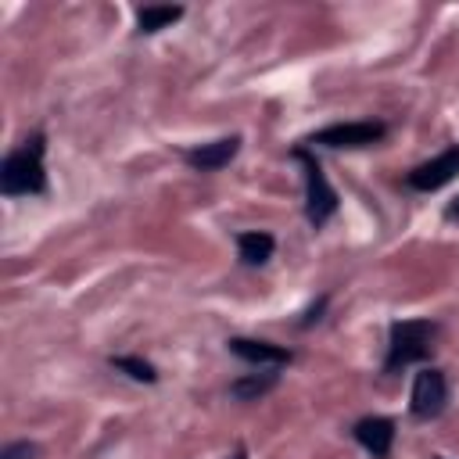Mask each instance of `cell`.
I'll list each match as a JSON object with an SVG mask.
<instances>
[{"mask_svg":"<svg viewBox=\"0 0 459 459\" xmlns=\"http://www.w3.org/2000/svg\"><path fill=\"white\" fill-rule=\"evenodd\" d=\"M455 172H459V143H452V147H448V151H441L437 158H430V161L416 165V169L405 176V183H409L412 190L430 194V190H441L445 183H452V179H455Z\"/></svg>","mask_w":459,"mask_h":459,"instance_id":"obj_6","label":"cell"},{"mask_svg":"<svg viewBox=\"0 0 459 459\" xmlns=\"http://www.w3.org/2000/svg\"><path fill=\"white\" fill-rule=\"evenodd\" d=\"M294 158H298L301 169H305V215H308V222L319 230V226H326V222L333 219V212H337V190L326 183L323 165H319L305 147H298Z\"/></svg>","mask_w":459,"mask_h":459,"instance_id":"obj_3","label":"cell"},{"mask_svg":"<svg viewBox=\"0 0 459 459\" xmlns=\"http://www.w3.org/2000/svg\"><path fill=\"white\" fill-rule=\"evenodd\" d=\"M230 351L244 362H255V366H287L294 355L280 344H269V341H251V337H233L230 341Z\"/></svg>","mask_w":459,"mask_h":459,"instance_id":"obj_9","label":"cell"},{"mask_svg":"<svg viewBox=\"0 0 459 459\" xmlns=\"http://www.w3.org/2000/svg\"><path fill=\"white\" fill-rule=\"evenodd\" d=\"M445 219H459V197H452V201H448V208H445Z\"/></svg>","mask_w":459,"mask_h":459,"instance_id":"obj_16","label":"cell"},{"mask_svg":"<svg viewBox=\"0 0 459 459\" xmlns=\"http://www.w3.org/2000/svg\"><path fill=\"white\" fill-rule=\"evenodd\" d=\"M387 133L384 122H333L319 133L308 136V143H323V147H369L380 143Z\"/></svg>","mask_w":459,"mask_h":459,"instance_id":"obj_5","label":"cell"},{"mask_svg":"<svg viewBox=\"0 0 459 459\" xmlns=\"http://www.w3.org/2000/svg\"><path fill=\"white\" fill-rule=\"evenodd\" d=\"M355 441L373 455V459H384L387 452H391V445H394V423L387 420V416H366V420H359L355 423Z\"/></svg>","mask_w":459,"mask_h":459,"instance_id":"obj_8","label":"cell"},{"mask_svg":"<svg viewBox=\"0 0 459 459\" xmlns=\"http://www.w3.org/2000/svg\"><path fill=\"white\" fill-rule=\"evenodd\" d=\"M437 459H445V455H437Z\"/></svg>","mask_w":459,"mask_h":459,"instance_id":"obj_18","label":"cell"},{"mask_svg":"<svg viewBox=\"0 0 459 459\" xmlns=\"http://www.w3.org/2000/svg\"><path fill=\"white\" fill-rule=\"evenodd\" d=\"M179 18H183V7H143L136 14V25H140V32H158Z\"/></svg>","mask_w":459,"mask_h":459,"instance_id":"obj_12","label":"cell"},{"mask_svg":"<svg viewBox=\"0 0 459 459\" xmlns=\"http://www.w3.org/2000/svg\"><path fill=\"white\" fill-rule=\"evenodd\" d=\"M111 369H118V373H126L133 380H143V384H154L158 380L154 366L143 362V359H136V355H111Z\"/></svg>","mask_w":459,"mask_h":459,"instance_id":"obj_13","label":"cell"},{"mask_svg":"<svg viewBox=\"0 0 459 459\" xmlns=\"http://www.w3.org/2000/svg\"><path fill=\"white\" fill-rule=\"evenodd\" d=\"M47 186V172H43V133H32V140H25L18 151H11L0 165V190L7 197H22V194H39Z\"/></svg>","mask_w":459,"mask_h":459,"instance_id":"obj_1","label":"cell"},{"mask_svg":"<svg viewBox=\"0 0 459 459\" xmlns=\"http://www.w3.org/2000/svg\"><path fill=\"white\" fill-rule=\"evenodd\" d=\"M323 308H326V298H319V301H316V305H312V308H308V316H305V319H301V326H308V323H312V319H319V312H323Z\"/></svg>","mask_w":459,"mask_h":459,"instance_id":"obj_15","label":"cell"},{"mask_svg":"<svg viewBox=\"0 0 459 459\" xmlns=\"http://www.w3.org/2000/svg\"><path fill=\"white\" fill-rule=\"evenodd\" d=\"M226 459H247V452H244V445H237V448H233V452H230Z\"/></svg>","mask_w":459,"mask_h":459,"instance_id":"obj_17","label":"cell"},{"mask_svg":"<svg viewBox=\"0 0 459 459\" xmlns=\"http://www.w3.org/2000/svg\"><path fill=\"white\" fill-rule=\"evenodd\" d=\"M445 402H448V380H445V373L434 369V366L430 369H420L416 380H412V398H409L412 416L416 420H434V416H441Z\"/></svg>","mask_w":459,"mask_h":459,"instance_id":"obj_4","label":"cell"},{"mask_svg":"<svg viewBox=\"0 0 459 459\" xmlns=\"http://www.w3.org/2000/svg\"><path fill=\"white\" fill-rule=\"evenodd\" d=\"M237 151H240V136H222V140H215V143L190 147L183 158H186V165L197 169V172H219V169H226V165L237 158Z\"/></svg>","mask_w":459,"mask_h":459,"instance_id":"obj_7","label":"cell"},{"mask_svg":"<svg viewBox=\"0 0 459 459\" xmlns=\"http://www.w3.org/2000/svg\"><path fill=\"white\" fill-rule=\"evenodd\" d=\"M434 337H437V323L434 319H398V323H391L384 369L394 373V369H402L409 362L427 359L434 351Z\"/></svg>","mask_w":459,"mask_h":459,"instance_id":"obj_2","label":"cell"},{"mask_svg":"<svg viewBox=\"0 0 459 459\" xmlns=\"http://www.w3.org/2000/svg\"><path fill=\"white\" fill-rule=\"evenodd\" d=\"M237 247H240V258H244L247 265H265V262L273 258L276 240H273L269 233H240V237H237Z\"/></svg>","mask_w":459,"mask_h":459,"instance_id":"obj_11","label":"cell"},{"mask_svg":"<svg viewBox=\"0 0 459 459\" xmlns=\"http://www.w3.org/2000/svg\"><path fill=\"white\" fill-rule=\"evenodd\" d=\"M276 373H247V377H237L233 384H230V394L237 398V402H258L262 394H269L273 387H276Z\"/></svg>","mask_w":459,"mask_h":459,"instance_id":"obj_10","label":"cell"},{"mask_svg":"<svg viewBox=\"0 0 459 459\" xmlns=\"http://www.w3.org/2000/svg\"><path fill=\"white\" fill-rule=\"evenodd\" d=\"M39 448L32 445V441H11L4 452H0V459H32Z\"/></svg>","mask_w":459,"mask_h":459,"instance_id":"obj_14","label":"cell"}]
</instances>
